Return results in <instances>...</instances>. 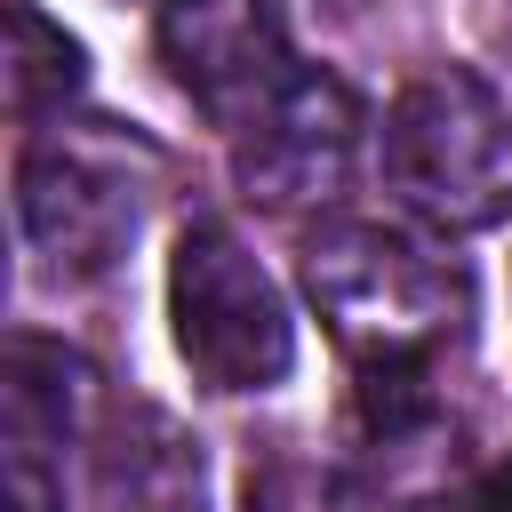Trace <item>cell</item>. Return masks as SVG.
I'll return each instance as SVG.
<instances>
[{
    "instance_id": "8992f818",
    "label": "cell",
    "mask_w": 512,
    "mask_h": 512,
    "mask_svg": "<svg viewBox=\"0 0 512 512\" xmlns=\"http://www.w3.org/2000/svg\"><path fill=\"white\" fill-rule=\"evenodd\" d=\"M160 64L224 128H240L296 80L288 24L272 0H160Z\"/></svg>"
},
{
    "instance_id": "ba28073f",
    "label": "cell",
    "mask_w": 512,
    "mask_h": 512,
    "mask_svg": "<svg viewBox=\"0 0 512 512\" xmlns=\"http://www.w3.org/2000/svg\"><path fill=\"white\" fill-rule=\"evenodd\" d=\"M88 416V360L48 344V336H16L8 344V456L48 464Z\"/></svg>"
},
{
    "instance_id": "52a82bcc",
    "label": "cell",
    "mask_w": 512,
    "mask_h": 512,
    "mask_svg": "<svg viewBox=\"0 0 512 512\" xmlns=\"http://www.w3.org/2000/svg\"><path fill=\"white\" fill-rule=\"evenodd\" d=\"M96 512H208L200 440L152 400L112 408L104 448H96Z\"/></svg>"
},
{
    "instance_id": "5b68a950",
    "label": "cell",
    "mask_w": 512,
    "mask_h": 512,
    "mask_svg": "<svg viewBox=\"0 0 512 512\" xmlns=\"http://www.w3.org/2000/svg\"><path fill=\"white\" fill-rule=\"evenodd\" d=\"M368 112L336 72H296L264 112L232 128V176L256 208H328L360 168Z\"/></svg>"
},
{
    "instance_id": "30bf717a",
    "label": "cell",
    "mask_w": 512,
    "mask_h": 512,
    "mask_svg": "<svg viewBox=\"0 0 512 512\" xmlns=\"http://www.w3.org/2000/svg\"><path fill=\"white\" fill-rule=\"evenodd\" d=\"M8 512H64V480L32 456H8Z\"/></svg>"
},
{
    "instance_id": "277c9868",
    "label": "cell",
    "mask_w": 512,
    "mask_h": 512,
    "mask_svg": "<svg viewBox=\"0 0 512 512\" xmlns=\"http://www.w3.org/2000/svg\"><path fill=\"white\" fill-rule=\"evenodd\" d=\"M168 320L184 368L208 392H272L296 368V320L272 272L224 224H184L168 256Z\"/></svg>"
},
{
    "instance_id": "9c48e42d",
    "label": "cell",
    "mask_w": 512,
    "mask_h": 512,
    "mask_svg": "<svg viewBox=\"0 0 512 512\" xmlns=\"http://www.w3.org/2000/svg\"><path fill=\"white\" fill-rule=\"evenodd\" d=\"M72 88H80V40L64 24H48L32 0H16V56H8V104H16V120L64 112Z\"/></svg>"
},
{
    "instance_id": "6da1fadb",
    "label": "cell",
    "mask_w": 512,
    "mask_h": 512,
    "mask_svg": "<svg viewBox=\"0 0 512 512\" xmlns=\"http://www.w3.org/2000/svg\"><path fill=\"white\" fill-rule=\"evenodd\" d=\"M160 192V152L136 128L112 120H64L40 128L16 160V224L48 280H96L112 272Z\"/></svg>"
},
{
    "instance_id": "7a4b0ae2",
    "label": "cell",
    "mask_w": 512,
    "mask_h": 512,
    "mask_svg": "<svg viewBox=\"0 0 512 512\" xmlns=\"http://www.w3.org/2000/svg\"><path fill=\"white\" fill-rule=\"evenodd\" d=\"M304 296L360 368L440 360L472 320L464 264L432 256L384 224H320L304 240Z\"/></svg>"
},
{
    "instance_id": "8fae6325",
    "label": "cell",
    "mask_w": 512,
    "mask_h": 512,
    "mask_svg": "<svg viewBox=\"0 0 512 512\" xmlns=\"http://www.w3.org/2000/svg\"><path fill=\"white\" fill-rule=\"evenodd\" d=\"M464 512H512V456H496V464H488V472L472 480Z\"/></svg>"
},
{
    "instance_id": "3957f363",
    "label": "cell",
    "mask_w": 512,
    "mask_h": 512,
    "mask_svg": "<svg viewBox=\"0 0 512 512\" xmlns=\"http://www.w3.org/2000/svg\"><path fill=\"white\" fill-rule=\"evenodd\" d=\"M384 184L432 232H488L512 216V104L480 72H424L384 112Z\"/></svg>"
}]
</instances>
